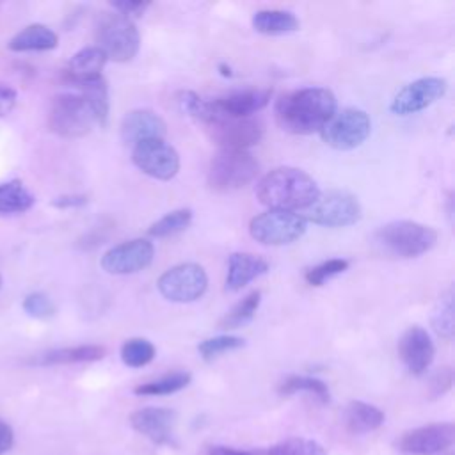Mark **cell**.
Returning a JSON list of instances; mask_svg holds the SVG:
<instances>
[{"label": "cell", "mask_w": 455, "mask_h": 455, "mask_svg": "<svg viewBox=\"0 0 455 455\" xmlns=\"http://www.w3.org/2000/svg\"><path fill=\"white\" fill-rule=\"evenodd\" d=\"M96 123L89 105L80 94L64 92L52 100L48 112V126L64 139H78L87 135Z\"/></svg>", "instance_id": "6"}, {"label": "cell", "mask_w": 455, "mask_h": 455, "mask_svg": "<svg viewBox=\"0 0 455 455\" xmlns=\"http://www.w3.org/2000/svg\"><path fill=\"white\" fill-rule=\"evenodd\" d=\"M398 355L412 375L425 373L435 355L430 334L419 325L409 327L398 341Z\"/></svg>", "instance_id": "17"}, {"label": "cell", "mask_w": 455, "mask_h": 455, "mask_svg": "<svg viewBox=\"0 0 455 455\" xmlns=\"http://www.w3.org/2000/svg\"><path fill=\"white\" fill-rule=\"evenodd\" d=\"M371 132V121L368 114L355 107L336 110L331 119L322 126V140L339 151H348L361 146Z\"/></svg>", "instance_id": "7"}, {"label": "cell", "mask_w": 455, "mask_h": 455, "mask_svg": "<svg viewBox=\"0 0 455 455\" xmlns=\"http://www.w3.org/2000/svg\"><path fill=\"white\" fill-rule=\"evenodd\" d=\"M107 348L101 345H76L66 348H55L41 354L36 363L37 364H75V363H92L103 359Z\"/></svg>", "instance_id": "24"}, {"label": "cell", "mask_w": 455, "mask_h": 455, "mask_svg": "<svg viewBox=\"0 0 455 455\" xmlns=\"http://www.w3.org/2000/svg\"><path fill=\"white\" fill-rule=\"evenodd\" d=\"M16 105V91L5 84H0V117L9 114Z\"/></svg>", "instance_id": "41"}, {"label": "cell", "mask_w": 455, "mask_h": 455, "mask_svg": "<svg viewBox=\"0 0 455 455\" xmlns=\"http://www.w3.org/2000/svg\"><path fill=\"white\" fill-rule=\"evenodd\" d=\"M206 455H259V451L258 450L242 451V450H235L229 446H212V448H208Z\"/></svg>", "instance_id": "43"}, {"label": "cell", "mask_w": 455, "mask_h": 455, "mask_svg": "<svg viewBox=\"0 0 455 455\" xmlns=\"http://www.w3.org/2000/svg\"><path fill=\"white\" fill-rule=\"evenodd\" d=\"M268 272V263L251 252H233L228 261L226 290L238 291L256 277Z\"/></svg>", "instance_id": "20"}, {"label": "cell", "mask_w": 455, "mask_h": 455, "mask_svg": "<svg viewBox=\"0 0 455 455\" xmlns=\"http://www.w3.org/2000/svg\"><path fill=\"white\" fill-rule=\"evenodd\" d=\"M252 28L265 36L288 34L299 28V20L288 11L261 9L252 14Z\"/></svg>", "instance_id": "26"}, {"label": "cell", "mask_w": 455, "mask_h": 455, "mask_svg": "<svg viewBox=\"0 0 455 455\" xmlns=\"http://www.w3.org/2000/svg\"><path fill=\"white\" fill-rule=\"evenodd\" d=\"M156 355L155 345L146 338H130L121 347V359L130 368H142Z\"/></svg>", "instance_id": "32"}, {"label": "cell", "mask_w": 455, "mask_h": 455, "mask_svg": "<svg viewBox=\"0 0 455 455\" xmlns=\"http://www.w3.org/2000/svg\"><path fill=\"white\" fill-rule=\"evenodd\" d=\"M0 286H2V275H0Z\"/></svg>", "instance_id": "45"}, {"label": "cell", "mask_w": 455, "mask_h": 455, "mask_svg": "<svg viewBox=\"0 0 455 455\" xmlns=\"http://www.w3.org/2000/svg\"><path fill=\"white\" fill-rule=\"evenodd\" d=\"M259 171L256 158L243 149H220L208 167V187L215 192H231L251 183Z\"/></svg>", "instance_id": "4"}, {"label": "cell", "mask_w": 455, "mask_h": 455, "mask_svg": "<svg viewBox=\"0 0 455 455\" xmlns=\"http://www.w3.org/2000/svg\"><path fill=\"white\" fill-rule=\"evenodd\" d=\"M261 302V291L254 290L249 295H245L240 302H236L219 322V329L229 331V329H238L251 322L259 307Z\"/></svg>", "instance_id": "30"}, {"label": "cell", "mask_w": 455, "mask_h": 455, "mask_svg": "<svg viewBox=\"0 0 455 455\" xmlns=\"http://www.w3.org/2000/svg\"><path fill=\"white\" fill-rule=\"evenodd\" d=\"M192 380V375L188 371H172L167 375H162L156 380H149L144 384L135 386L133 393L139 396H164L172 395L183 387H187Z\"/></svg>", "instance_id": "28"}, {"label": "cell", "mask_w": 455, "mask_h": 455, "mask_svg": "<svg viewBox=\"0 0 455 455\" xmlns=\"http://www.w3.org/2000/svg\"><path fill=\"white\" fill-rule=\"evenodd\" d=\"M114 7L116 12L126 16V18H133V16H142L146 12V9L149 7L148 2H128V0H121V2H112L110 4Z\"/></svg>", "instance_id": "39"}, {"label": "cell", "mask_w": 455, "mask_h": 455, "mask_svg": "<svg viewBox=\"0 0 455 455\" xmlns=\"http://www.w3.org/2000/svg\"><path fill=\"white\" fill-rule=\"evenodd\" d=\"M204 130L220 149L247 151L263 137V124L254 117H213L204 124Z\"/></svg>", "instance_id": "12"}, {"label": "cell", "mask_w": 455, "mask_h": 455, "mask_svg": "<svg viewBox=\"0 0 455 455\" xmlns=\"http://www.w3.org/2000/svg\"><path fill=\"white\" fill-rule=\"evenodd\" d=\"M192 222V210L190 208H178L164 217H160L156 222H153L148 229V235L153 238H165L172 236L183 229H187Z\"/></svg>", "instance_id": "31"}, {"label": "cell", "mask_w": 455, "mask_h": 455, "mask_svg": "<svg viewBox=\"0 0 455 455\" xmlns=\"http://www.w3.org/2000/svg\"><path fill=\"white\" fill-rule=\"evenodd\" d=\"M318 194V185L307 172L288 165L272 169L256 185L259 203L270 210H306Z\"/></svg>", "instance_id": "2"}, {"label": "cell", "mask_w": 455, "mask_h": 455, "mask_svg": "<svg viewBox=\"0 0 455 455\" xmlns=\"http://www.w3.org/2000/svg\"><path fill=\"white\" fill-rule=\"evenodd\" d=\"M363 215L357 197L343 190L318 194L316 201L304 210L302 219L325 228H345L355 224Z\"/></svg>", "instance_id": "8"}, {"label": "cell", "mask_w": 455, "mask_h": 455, "mask_svg": "<svg viewBox=\"0 0 455 455\" xmlns=\"http://www.w3.org/2000/svg\"><path fill=\"white\" fill-rule=\"evenodd\" d=\"M165 133V121L149 108L132 110L121 121V139L124 144L130 146H135L149 139H164Z\"/></svg>", "instance_id": "19"}, {"label": "cell", "mask_w": 455, "mask_h": 455, "mask_svg": "<svg viewBox=\"0 0 455 455\" xmlns=\"http://www.w3.org/2000/svg\"><path fill=\"white\" fill-rule=\"evenodd\" d=\"M448 82L441 76H423L402 87L389 103L395 116H411L425 110L444 96Z\"/></svg>", "instance_id": "14"}, {"label": "cell", "mask_w": 455, "mask_h": 455, "mask_svg": "<svg viewBox=\"0 0 455 455\" xmlns=\"http://www.w3.org/2000/svg\"><path fill=\"white\" fill-rule=\"evenodd\" d=\"M155 247L146 238H133L110 247L101 256V268L107 274L126 275L148 268L153 261Z\"/></svg>", "instance_id": "15"}, {"label": "cell", "mask_w": 455, "mask_h": 455, "mask_svg": "<svg viewBox=\"0 0 455 455\" xmlns=\"http://www.w3.org/2000/svg\"><path fill=\"white\" fill-rule=\"evenodd\" d=\"M52 204L55 208L60 210H68V208H80L84 204H87V196L84 194H66V196H59L52 201Z\"/></svg>", "instance_id": "40"}, {"label": "cell", "mask_w": 455, "mask_h": 455, "mask_svg": "<svg viewBox=\"0 0 455 455\" xmlns=\"http://www.w3.org/2000/svg\"><path fill=\"white\" fill-rule=\"evenodd\" d=\"M336 112V96L325 87L290 91L275 101L274 114L281 130L295 135L320 132Z\"/></svg>", "instance_id": "1"}, {"label": "cell", "mask_w": 455, "mask_h": 455, "mask_svg": "<svg viewBox=\"0 0 455 455\" xmlns=\"http://www.w3.org/2000/svg\"><path fill=\"white\" fill-rule=\"evenodd\" d=\"M133 164L148 176L167 181L180 171V155L164 139H149L133 146Z\"/></svg>", "instance_id": "13"}, {"label": "cell", "mask_w": 455, "mask_h": 455, "mask_svg": "<svg viewBox=\"0 0 455 455\" xmlns=\"http://www.w3.org/2000/svg\"><path fill=\"white\" fill-rule=\"evenodd\" d=\"M96 43L107 59L132 60L140 46V36L133 20L119 12H105L96 25Z\"/></svg>", "instance_id": "5"}, {"label": "cell", "mask_w": 455, "mask_h": 455, "mask_svg": "<svg viewBox=\"0 0 455 455\" xmlns=\"http://www.w3.org/2000/svg\"><path fill=\"white\" fill-rule=\"evenodd\" d=\"M160 295L171 302H194L208 288V275L197 263H180L167 268L156 281Z\"/></svg>", "instance_id": "10"}, {"label": "cell", "mask_w": 455, "mask_h": 455, "mask_svg": "<svg viewBox=\"0 0 455 455\" xmlns=\"http://www.w3.org/2000/svg\"><path fill=\"white\" fill-rule=\"evenodd\" d=\"M219 69H220V75H222V76H231V75H233V73H231V68L226 66V64H219Z\"/></svg>", "instance_id": "44"}, {"label": "cell", "mask_w": 455, "mask_h": 455, "mask_svg": "<svg viewBox=\"0 0 455 455\" xmlns=\"http://www.w3.org/2000/svg\"><path fill=\"white\" fill-rule=\"evenodd\" d=\"M105 62H107V57L98 46L82 48L68 60L64 68V80L75 85L78 82L100 76Z\"/></svg>", "instance_id": "21"}, {"label": "cell", "mask_w": 455, "mask_h": 455, "mask_svg": "<svg viewBox=\"0 0 455 455\" xmlns=\"http://www.w3.org/2000/svg\"><path fill=\"white\" fill-rule=\"evenodd\" d=\"M34 201L32 192L20 180L0 183V215L23 213L32 208Z\"/></svg>", "instance_id": "27"}, {"label": "cell", "mask_w": 455, "mask_h": 455, "mask_svg": "<svg viewBox=\"0 0 455 455\" xmlns=\"http://www.w3.org/2000/svg\"><path fill=\"white\" fill-rule=\"evenodd\" d=\"M453 384V371L451 368H439L432 379H430V395L432 396H441L451 389Z\"/></svg>", "instance_id": "38"}, {"label": "cell", "mask_w": 455, "mask_h": 455, "mask_svg": "<svg viewBox=\"0 0 455 455\" xmlns=\"http://www.w3.org/2000/svg\"><path fill=\"white\" fill-rule=\"evenodd\" d=\"M258 451L259 455H327L320 443L304 437H290L267 450Z\"/></svg>", "instance_id": "33"}, {"label": "cell", "mask_w": 455, "mask_h": 455, "mask_svg": "<svg viewBox=\"0 0 455 455\" xmlns=\"http://www.w3.org/2000/svg\"><path fill=\"white\" fill-rule=\"evenodd\" d=\"M455 443L453 423H430L407 430L398 439V448L409 455H437Z\"/></svg>", "instance_id": "16"}, {"label": "cell", "mask_w": 455, "mask_h": 455, "mask_svg": "<svg viewBox=\"0 0 455 455\" xmlns=\"http://www.w3.org/2000/svg\"><path fill=\"white\" fill-rule=\"evenodd\" d=\"M375 242L393 256L416 258L435 245L437 231L414 220H393L375 231Z\"/></svg>", "instance_id": "3"}, {"label": "cell", "mask_w": 455, "mask_h": 455, "mask_svg": "<svg viewBox=\"0 0 455 455\" xmlns=\"http://www.w3.org/2000/svg\"><path fill=\"white\" fill-rule=\"evenodd\" d=\"M59 44L57 34L43 23H30L7 43L12 52H46Z\"/></svg>", "instance_id": "22"}, {"label": "cell", "mask_w": 455, "mask_h": 455, "mask_svg": "<svg viewBox=\"0 0 455 455\" xmlns=\"http://www.w3.org/2000/svg\"><path fill=\"white\" fill-rule=\"evenodd\" d=\"M243 345H245V341L238 336L220 334V336H213V338H208V339L201 341L197 345V352L204 361H213V359L220 357L222 354L242 348Z\"/></svg>", "instance_id": "34"}, {"label": "cell", "mask_w": 455, "mask_h": 455, "mask_svg": "<svg viewBox=\"0 0 455 455\" xmlns=\"http://www.w3.org/2000/svg\"><path fill=\"white\" fill-rule=\"evenodd\" d=\"M345 427L352 434H368L377 430L384 423V412L366 402L352 400L343 412Z\"/></svg>", "instance_id": "23"}, {"label": "cell", "mask_w": 455, "mask_h": 455, "mask_svg": "<svg viewBox=\"0 0 455 455\" xmlns=\"http://www.w3.org/2000/svg\"><path fill=\"white\" fill-rule=\"evenodd\" d=\"M302 215L284 210H267L249 222L251 236L263 245H288L306 233Z\"/></svg>", "instance_id": "9"}, {"label": "cell", "mask_w": 455, "mask_h": 455, "mask_svg": "<svg viewBox=\"0 0 455 455\" xmlns=\"http://www.w3.org/2000/svg\"><path fill=\"white\" fill-rule=\"evenodd\" d=\"M73 87L78 89V94L85 100V103L89 105L96 123L100 126H105L107 121H108V108H110V103H108V85H107V80L100 75V76H94L91 80H84V82H78L75 84Z\"/></svg>", "instance_id": "25"}, {"label": "cell", "mask_w": 455, "mask_h": 455, "mask_svg": "<svg viewBox=\"0 0 455 455\" xmlns=\"http://www.w3.org/2000/svg\"><path fill=\"white\" fill-rule=\"evenodd\" d=\"M130 425L135 432L155 444H171L176 425V412L164 407H144L130 414Z\"/></svg>", "instance_id": "18"}, {"label": "cell", "mask_w": 455, "mask_h": 455, "mask_svg": "<svg viewBox=\"0 0 455 455\" xmlns=\"http://www.w3.org/2000/svg\"><path fill=\"white\" fill-rule=\"evenodd\" d=\"M272 89H245V91H235L228 96L215 98L210 101H204L203 112L199 116V123L206 124L213 117H251L258 110L265 108L270 101Z\"/></svg>", "instance_id": "11"}, {"label": "cell", "mask_w": 455, "mask_h": 455, "mask_svg": "<svg viewBox=\"0 0 455 455\" xmlns=\"http://www.w3.org/2000/svg\"><path fill=\"white\" fill-rule=\"evenodd\" d=\"M348 259H343V258H331L327 261H322L320 265L316 267H311L309 270H306L304 274V279L307 284L311 286H322L325 281L332 279L334 275L345 272L348 268Z\"/></svg>", "instance_id": "36"}, {"label": "cell", "mask_w": 455, "mask_h": 455, "mask_svg": "<svg viewBox=\"0 0 455 455\" xmlns=\"http://www.w3.org/2000/svg\"><path fill=\"white\" fill-rule=\"evenodd\" d=\"M12 443H14V434H12L11 425L0 419V455L9 451Z\"/></svg>", "instance_id": "42"}, {"label": "cell", "mask_w": 455, "mask_h": 455, "mask_svg": "<svg viewBox=\"0 0 455 455\" xmlns=\"http://www.w3.org/2000/svg\"><path fill=\"white\" fill-rule=\"evenodd\" d=\"M23 309L28 316L37 320H46L55 315V304L43 291H32L23 299Z\"/></svg>", "instance_id": "37"}, {"label": "cell", "mask_w": 455, "mask_h": 455, "mask_svg": "<svg viewBox=\"0 0 455 455\" xmlns=\"http://www.w3.org/2000/svg\"><path fill=\"white\" fill-rule=\"evenodd\" d=\"M432 327L441 338L451 339V336H453V295H451V290H448L444 295L439 297V300L434 307V313H432Z\"/></svg>", "instance_id": "35"}, {"label": "cell", "mask_w": 455, "mask_h": 455, "mask_svg": "<svg viewBox=\"0 0 455 455\" xmlns=\"http://www.w3.org/2000/svg\"><path fill=\"white\" fill-rule=\"evenodd\" d=\"M295 393H309L315 398H318L322 403H327L331 400L329 387L323 380L309 375H288L279 384V395L281 396H291Z\"/></svg>", "instance_id": "29"}]
</instances>
